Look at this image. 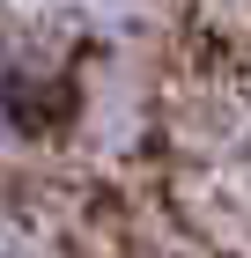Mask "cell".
<instances>
[]
</instances>
